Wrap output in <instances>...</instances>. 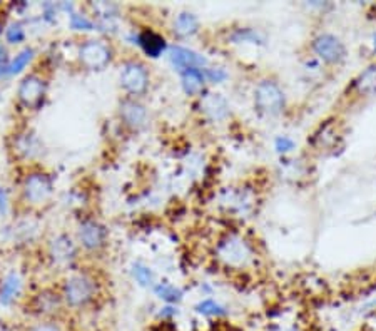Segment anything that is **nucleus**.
Returning <instances> with one entry per match:
<instances>
[{
	"instance_id": "obj_1",
	"label": "nucleus",
	"mask_w": 376,
	"mask_h": 331,
	"mask_svg": "<svg viewBox=\"0 0 376 331\" xmlns=\"http://www.w3.org/2000/svg\"><path fill=\"white\" fill-rule=\"evenodd\" d=\"M214 258L223 268L231 271H246L256 265V248L248 238L236 231L224 233L216 241Z\"/></svg>"
},
{
	"instance_id": "obj_2",
	"label": "nucleus",
	"mask_w": 376,
	"mask_h": 331,
	"mask_svg": "<svg viewBox=\"0 0 376 331\" xmlns=\"http://www.w3.org/2000/svg\"><path fill=\"white\" fill-rule=\"evenodd\" d=\"M99 290H101V285L96 274L89 271H74L64 278L59 291L66 309L81 311V309L89 308L97 300Z\"/></svg>"
},
{
	"instance_id": "obj_3",
	"label": "nucleus",
	"mask_w": 376,
	"mask_h": 331,
	"mask_svg": "<svg viewBox=\"0 0 376 331\" xmlns=\"http://www.w3.org/2000/svg\"><path fill=\"white\" fill-rule=\"evenodd\" d=\"M54 191L52 176L41 167H32L20 183V201L30 211H41L52 203Z\"/></svg>"
},
{
	"instance_id": "obj_4",
	"label": "nucleus",
	"mask_w": 376,
	"mask_h": 331,
	"mask_svg": "<svg viewBox=\"0 0 376 331\" xmlns=\"http://www.w3.org/2000/svg\"><path fill=\"white\" fill-rule=\"evenodd\" d=\"M254 109L265 118H278L286 111L288 99L284 89L276 79L266 77L254 85L253 90Z\"/></svg>"
},
{
	"instance_id": "obj_5",
	"label": "nucleus",
	"mask_w": 376,
	"mask_h": 331,
	"mask_svg": "<svg viewBox=\"0 0 376 331\" xmlns=\"http://www.w3.org/2000/svg\"><path fill=\"white\" fill-rule=\"evenodd\" d=\"M119 85L127 97H144L151 87V72L148 66L139 59L124 60L119 71Z\"/></svg>"
},
{
	"instance_id": "obj_6",
	"label": "nucleus",
	"mask_w": 376,
	"mask_h": 331,
	"mask_svg": "<svg viewBox=\"0 0 376 331\" xmlns=\"http://www.w3.org/2000/svg\"><path fill=\"white\" fill-rule=\"evenodd\" d=\"M81 248L74 236L67 233L54 234L46 244V256L52 268L69 269L79 261Z\"/></svg>"
},
{
	"instance_id": "obj_7",
	"label": "nucleus",
	"mask_w": 376,
	"mask_h": 331,
	"mask_svg": "<svg viewBox=\"0 0 376 331\" xmlns=\"http://www.w3.org/2000/svg\"><path fill=\"white\" fill-rule=\"evenodd\" d=\"M76 241L81 251L88 253V255H97V253L104 251L109 243V231L97 218H82L77 223Z\"/></svg>"
},
{
	"instance_id": "obj_8",
	"label": "nucleus",
	"mask_w": 376,
	"mask_h": 331,
	"mask_svg": "<svg viewBox=\"0 0 376 331\" xmlns=\"http://www.w3.org/2000/svg\"><path fill=\"white\" fill-rule=\"evenodd\" d=\"M114 60V49L104 38H88L77 49V62L85 71H104Z\"/></svg>"
},
{
	"instance_id": "obj_9",
	"label": "nucleus",
	"mask_w": 376,
	"mask_h": 331,
	"mask_svg": "<svg viewBox=\"0 0 376 331\" xmlns=\"http://www.w3.org/2000/svg\"><path fill=\"white\" fill-rule=\"evenodd\" d=\"M47 87H49V84L41 72H29L27 76L22 77L19 87H17V102L22 109L29 111V113H36L44 106Z\"/></svg>"
},
{
	"instance_id": "obj_10",
	"label": "nucleus",
	"mask_w": 376,
	"mask_h": 331,
	"mask_svg": "<svg viewBox=\"0 0 376 331\" xmlns=\"http://www.w3.org/2000/svg\"><path fill=\"white\" fill-rule=\"evenodd\" d=\"M311 52H313L314 59H318L319 62L331 67L341 66V64L347 60L348 55L344 42L341 41L338 36L330 32L318 34V36L311 41Z\"/></svg>"
},
{
	"instance_id": "obj_11",
	"label": "nucleus",
	"mask_w": 376,
	"mask_h": 331,
	"mask_svg": "<svg viewBox=\"0 0 376 331\" xmlns=\"http://www.w3.org/2000/svg\"><path fill=\"white\" fill-rule=\"evenodd\" d=\"M118 119L129 132H141L149 124V109L141 99L124 96L118 106Z\"/></svg>"
},
{
	"instance_id": "obj_12",
	"label": "nucleus",
	"mask_w": 376,
	"mask_h": 331,
	"mask_svg": "<svg viewBox=\"0 0 376 331\" xmlns=\"http://www.w3.org/2000/svg\"><path fill=\"white\" fill-rule=\"evenodd\" d=\"M197 109L209 122H224L231 115L228 99L223 94L209 92V90H204L197 99Z\"/></svg>"
},
{
	"instance_id": "obj_13",
	"label": "nucleus",
	"mask_w": 376,
	"mask_h": 331,
	"mask_svg": "<svg viewBox=\"0 0 376 331\" xmlns=\"http://www.w3.org/2000/svg\"><path fill=\"white\" fill-rule=\"evenodd\" d=\"M30 308H32L34 315L44 321L57 318L60 315V311L66 308V304H64L60 291L46 288V290L39 291V293L34 296L32 303H30Z\"/></svg>"
},
{
	"instance_id": "obj_14",
	"label": "nucleus",
	"mask_w": 376,
	"mask_h": 331,
	"mask_svg": "<svg viewBox=\"0 0 376 331\" xmlns=\"http://www.w3.org/2000/svg\"><path fill=\"white\" fill-rule=\"evenodd\" d=\"M341 143V132L336 120H325L319 124V127L311 136V148L318 153H333Z\"/></svg>"
},
{
	"instance_id": "obj_15",
	"label": "nucleus",
	"mask_w": 376,
	"mask_h": 331,
	"mask_svg": "<svg viewBox=\"0 0 376 331\" xmlns=\"http://www.w3.org/2000/svg\"><path fill=\"white\" fill-rule=\"evenodd\" d=\"M169 62L176 71L183 72L186 69H206L207 59L196 50L188 49L183 45L169 47Z\"/></svg>"
},
{
	"instance_id": "obj_16",
	"label": "nucleus",
	"mask_w": 376,
	"mask_h": 331,
	"mask_svg": "<svg viewBox=\"0 0 376 331\" xmlns=\"http://www.w3.org/2000/svg\"><path fill=\"white\" fill-rule=\"evenodd\" d=\"M349 92L358 99H370L376 96V60L368 64L363 71L351 80Z\"/></svg>"
},
{
	"instance_id": "obj_17",
	"label": "nucleus",
	"mask_w": 376,
	"mask_h": 331,
	"mask_svg": "<svg viewBox=\"0 0 376 331\" xmlns=\"http://www.w3.org/2000/svg\"><path fill=\"white\" fill-rule=\"evenodd\" d=\"M12 149L17 157L24 159V161H34L42 153V143L32 131H24L14 137Z\"/></svg>"
},
{
	"instance_id": "obj_18",
	"label": "nucleus",
	"mask_w": 376,
	"mask_h": 331,
	"mask_svg": "<svg viewBox=\"0 0 376 331\" xmlns=\"http://www.w3.org/2000/svg\"><path fill=\"white\" fill-rule=\"evenodd\" d=\"M181 74V87L188 97H200L206 90L204 69H186Z\"/></svg>"
},
{
	"instance_id": "obj_19",
	"label": "nucleus",
	"mask_w": 376,
	"mask_h": 331,
	"mask_svg": "<svg viewBox=\"0 0 376 331\" xmlns=\"http://www.w3.org/2000/svg\"><path fill=\"white\" fill-rule=\"evenodd\" d=\"M137 44L141 45V49L144 50L146 55H149L153 59L159 57L167 49L166 38L151 29L142 30L139 36H137Z\"/></svg>"
},
{
	"instance_id": "obj_20",
	"label": "nucleus",
	"mask_w": 376,
	"mask_h": 331,
	"mask_svg": "<svg viewBox=\"0 0 376 331\" xmlns=\"http://www.w3.org/2000/svg\"><path fill=\"white\" fill-rule=\"evenodd\" d=\"M200 27L201 25L197 15L189 10L179 12V14L176 15L174 22H172V32H174V36L179 38H189L196 36V34L200 32Z\"/></svg>"
},
{
	"instance_id": "obj_21",
	"label": "nucleus",
	"mask_w": 376,
	"mask_h": 331,
	"mask_svg": "<svg viewBox=\"0 0 376 331\" xmlns=\"http://www.w3.org/2000/svg\"><path fill=\"white\" fill-rule=\"evenodd\" d=\"M22 290H24L22 278H20L19 273L12 271V273H8L7 276L4 278L2 285H0V303L8 307V304L14 303V301L22 295Z\"/></svg>"
},
{
	"instance_id": "obj_22",
	"label": "nucleus",
	"mask_w": 376,
	"mask_h": 331,
	"mask_svg": "<svg viewBox=\"0 0 376 331\" xmlns=\"http://www.w3.org/2000/svg\"><path fill=\"white\" fill-rule=\"evenodd\" d=\"M194 309H196L197 315H201L204 318H216V320H219V318H224V316L229 315L228 308L213 298L200 301V303L194 307Z\"/></svg>"
},
{
	"instance_id": "obj_23",
	"label": "nucleus",
	"mask_w": 376,
	"mask_h": 331,
	"mask_svg": "<svg viewBox=\"0 0 376 331\" xmlns=\"http://www.w3.org/2000/svg\"><path fill=\"white\" fill-rule=\"evenodd\" d=\"M154 293L159 300H162L167 304H179L184 296L181 288L169 285V283H158V285H154Z\"/></svg>"
},
{
	"instance_id": "obj_24",
	"label": "nucleus",
	"mask_w": 376,
	"mask_h": 331,
	"mask_svg": "<svg viewBox=\"0 0 376 331\" xmlns=\"http://www.w3.org/2000/svg\"><path fill=\"white\" fill-rule=\"evenodd\" d=\"M34 57H36V50H34L32 47H25V49L20 50V52L8 62V76L20 74V72L32 62Z\"/></svg>"
},
{
	"instance_id": "obj_25",
	"label": "nucleus",
	"mask_w": 376,
	"mask_h": 331,
	"mask_svg": "<svg viewBox=\"0 0 376 331\" xmlns=\"http://www.w3.org/2000/svg\"><path fill=\"white\" fill-rule=\"evenodd\" d=\"M231 41L235 44H243V42H251V44H265V37L259 30L253 29V27H241L236 29L235 32L231 34Z\"/></svg>"
},
{
	"instance_id": "obj_26",
	"label": "nucleus",
	"mask_w": 376,
	"mask_h": 331,
	"mask_svg": "<svg viewBox=\"0 0 376 331\" xmlns=\"http://www.w3.org/2000/svg\"><path fill=\"white\" fill-rule=\"evenodd\" d=\"M132 276L137 281V285L142 288H154V273L149 266L142 265V263H136L132 266Z\"/></svg>"
},
{
	"instance_id": "obj_27",
	"label": "nucleus",
	"mask_w": 376,
	"mask_h": 331,
	"mask_svg": "<svg viewBox=\"0 0 376 331\" xmlns=\"http://www.w3.org/2000/svg\"><path fill=\"white\" fill-rule=\"evenodd\" d=\"M6 41L8 44L17 45V44H22L25 41V29L24 25L20 22H12L7 25L6 29Z\"/></svg>"
},
{
	"instance_id": "obj_28",
	"label": "nucleus",
	"mask_w": 376,
	"mask_h": 331,
	"mask_svg": "<svg viewBox=\"0 0 376 331\" xmlns=\"http://www.w3.org/2000/svg\"><path fill=\"white\" fill-rule=\"evenodd\" d=\"M69 24H71V29L85 30V32L96 29V24H94L92 19H89L88 15L77 14V12H72V14L69 15Z\"/></svg>"
},
{
	"instance_id": "obj_29",
	"label": "nucleus",
	"mask_w": 376,
	"mask_h": 331,
	"mask_svg": "<svg viewBox=\"0 0 376 331\" xmlns=\"http://www.w3.org/2000/svg\"><path fill=\"white\" fill-rule=\"evenodd\" d=\"M206 80L211 84H221L228 79V71L224 67H206L204 69Z\"/></svg>"
},
{
	"instance_id": "obj_30",
	"label": "nucleus",
	"mask_w": 376,
	"mask_h": 331,
	"mask_svg": "<svg viewBox=\"0 0 376 331\" xmlns=\"http://www.w3.org/2000/svg\"><path fill=\"white\" fill-rule=\"evenodd\" d=\"M296 148V143L291 139L289 136H278L274 141V149L276 153L281 154V156H286V154L293 153Z\"/></svg>"
},
{
	"instance_id": "obj_31",
	"label": "nucleus",
	"mask_w": 376,
	"mask_h": 331,
	"mask_svg": "<svg viewBox=\"0 0 376 331\" xmlns=\"http://www.w3.org/2000/svg\"><path fill=\"white\" fill-rule=\"evenodd\" d=\"M29 331H64L60 326L55 323L54 320H44V321H39L34 326H30Z\"/></svg>"
},
{
	"instance_id": "obj_32",
	"label": "nucleus",
	"mask_w": 376,
	"mask_h": 331,
	"mask_svg": "<svg viewBox=\"0 0 376 331\" xmlns=\"http://www.w3.org/2000/svg\"><path fill=\"white\" fill-rule=\"evenodd\" d=\"M11 201H8V192L6 188H0V216H6Z\"/></svg>"
},
{
	"instance_id": "obj_33",
	"label": "nucleus",
	"mask_w": 376,
	"mask_h": 331,
	"mask_svg": "<svg viewBox=\"0 0 376 331\" xmlns=\"http://www.w3.org/2000/svg\"><path fill=\"white\" fill-rule=\"evenodd\" d=\"M177 315V309L174 304H167L166 308H162V311L159 313V318H161V320H166V321H169L172 320V318H174Z\"/></svg>"
},
{
	"instance_id": "obj_34",
	"label": "nucleus",
	"mask_w": 376,
	"mask_h": 331,
	"mask_svg": "<svg viewBox=\"0 0 376 331\" xmlns=\"http://www.w3.org/2000/svg\"><path fill=\"white\" fill-rule=\"evenodd\" d=\"M8 76V64H2L0 62V77Z\"/></svg>"
},
{
	"instance_id": "obj_35",
	"label": "nucleus",
	"mask_w": 376,
	"mask_h": 331,
	"mask_svg": "<svg viewBox=\"0 0 376 331\" xmlns=\"http://www.w3.org/2000/svg\"><path fill=\"white\" fill-rule=\"evenodd\" d=\"M371 49H373V54H376V32L373 34V38H371Z\"/></svg>"
},
{
	"instance_id": "obj_36",
	"label": "nucleus",
	"mask_w": 376,
	"mask_h": 331,
	"mask_svg": "<svg viewBox=\"0 0 376 331\" xmlns=\"http://www.w3.org/2000/svg\"><path fill=\"white\" fill-rule=\"evenodd\" d=\"M0 34H2V24H0Z\"/></svg>"
}]
</instances>
